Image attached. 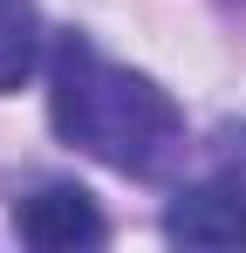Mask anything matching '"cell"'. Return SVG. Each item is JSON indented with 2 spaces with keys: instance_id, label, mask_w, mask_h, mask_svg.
Listing matches in <instances>:
<instances>
[{
  "instance_id": "cell-1",
  "label": "cell",
  "mask_w": 246,
  "mask_h": 253,
  "mask_svg": "<svg viewBox=\"0 0 246 253\" xmlns=\"http://www.w3.org/2000/svg\"><path fill=\"white\" fill-rule=\"evenodd\" d=\"M48 124L123 178H158L185 158V117L144 69L110 62L89 35L48 48Z\"/></svg>"
},
{
  "instance_id": "cell-5",
  "label": "cell",
  "mask_w": 246,
  "mask_h": 253,
  "mask_svg": "<svg viewBox=\"0 0 246 253\" xmlns=\"http://www.w3.org/2000/svg\"><path fill=\"white\" fill-rule=\"evenodd\" d=\"M219 165L246 178V124H226V130H219Z\"/></svg>"
},
{
  "instance_id": "cell-4",
  "label": "cell",
  "mask_w": 246,
  "mask_h": 253,
  "mask_svg": "<svg viewBox=\"0 0 246 253\" xmlns=\"http://www.w3.org/2000/svg\"><path fill=\"white\" fill-rule=\"evenodd\" d=\"M41 62V14L35 0H0V96L21 89Z\"/></svg>"
},
{
  "instance_id": "cell-3",
  "label": "cell",
  "mask_w": 246,
  "mask_h": 253,
  "mask_svg": "<svg viewBox=\"0 0 246 253\" xmlns=\"http://www.w3.org/2000/svg\"><path fill=\"white\" fill-rule=\"evenodd\" d=\"M14 233L41 253H69V247H103L110 240V226H103V212L96 199L82 192V185H41L28 192L21 206H14Z\"/></svg>"
},
{
  "instance_id": "cell-2",
  "label": "cell",
  "mask_w": 246,
  "mask_h": 253,
  "mask_svg": "<svg viewBox=\"0 0 246 253\" xmlns=\"http://www.w3.org/2000/svg\"><path fill=\"white\" fill-rule=\"evenodd\" d=\"M164 240H171V247H192V253L246 247V178L226 171V178L185 185V192L164 206Z\"/></svg>"
}]
</instances>
